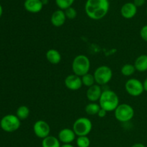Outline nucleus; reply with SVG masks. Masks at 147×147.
Listing matches in <instances>:
<instances>
[{
    "label": "nucleus",
    "instance_id": "1",
    "mask_svg": "<svg viewBox=\"0 0 147 147\" xmlns=\"http://www.w3.org/2000/svg\"><path fill=\"white\" fill-rule=\"evenodd\" d=\"M110 7L109 0H87L85 11L89 18L93 20L103 19L108 14Z\"/></svg>",
    "mask_w": 147,
    "mask_h": 147
},
{
    "label": "nucleus",
    "instance_id": "2",
    "mask_svg": "<svg viewBox=\"0 0 147 147\" xmlns=\"http://www.w3.org/2000/svg\"><path fill=\"white\" fill-rule=\"evenodd\" d=\"M98 101L100 108L106 110L107 112L114 111L120 104L119 96L111 90H103Z\"/></svg>",
    "mask_w": 147,
    "mask_h": 147
},
{
    "label": "nucleus",
    "instance_id": "3",
    "mask_svg": "<svg viewBox=\"0 0 147 147\" xmlns=\"http://www.w3.org/2000/svg\"><path fill=\"white\" fill-rule=\"evenodd\" d=\"M90 68V59L85 55H78L73 59L72 63V70L75 75L82 77L88 73Z\"/></svg>",
    "mask_w": 147,
    "mask_h": 147
},
{
    "label": "nucleus",
    "instance_id": "4",
    "mask_svg": "<svg viewBox=\"0 0 147 147\" xmlns=\"http://www.w3.org/2000/svg\"><path fill=\"white\" fill-rule=\"evenodd\" d=\"M114 116L116 120L121 123L130 121L134 116V109L127 103H121L114 111Z\"/></svg>",
    "mask_w": 147,
    "mask_h": 147
},
{
    "label": "nucleus",
    "instance_id": "5",
    "mask_svg": "<svg viewBox=\"0 0 147 147\" xmlns=\"http://www.w3.org/2000/svg\"><path fill=\"white\" fill-rule=\"evenodd\" d=\"M93 129L91 121L86 117L78 118L73 125V130L78 136H88Z\"/></svg>",
    "mask_w": 147,
    "mask_h": 147
},
{
    "label": "nucleus",
    "instance_id": "6",
    "mask_svg": "<svg viewBox=\"0 0 147 147\" xmlns=\"http://www.w3.org/2000/svg\"><path fill=\"white\" fill-rule=\"evenodd\" d=\"M21 121L16 115L7 114L2 117L0 121V127L4 131L12 133L20 129Z\"/></svg>",
    "mask_w": 147,
    "mask_h": 147
},
{
    "label": "nucleus",
    "instance_id": "7",
    "mask_svg": "<svg viewBox=\"0 0 147 147\" xmlns=\"http://www.w3.org/2000/svg\"><path fill=\"white\" fill-rule=\"evenodd\" d=\"M95 81L99 86H104L111 80L113 77V71L111 68L107 65H101L96 69L93 73Z\"/></svg>",
    "mask_w": 147,
    "mask_h": 147
},
{
    "label": "nucleus",
    "instance_id": "8",
    "mask_svg": "<svg viewBox=\"0 0 147 147\" xmlns=\"http://www.w3.org/2000/svg\"><path fill=\"white\" fill-rule=\"evenodd\" d=\"M125 89L130 96L134 97L141 96L144 91L143 83L136 78H131L128 80L125 84Z\"/></svg>",
    "mask_w": 147,
    "mask_h": 147
},
{
    "label": "nucleus",
    "instance_id": "9",
    "mask_svg": "<svg viewBox=\"0 0 147 147\" xmlns=\"http://www.w3.org/2000/svg\"><path fill=\"white\" fill-rule=\"evenodd\" d=\"M33 131L37 137L43 139L50 136V126L45 121L38 120L33 125Z\"/></svg>",
    "mask_w": 147,
    "mask_h": 147
},
{
    "label": "nucleus",
    "instance_id": "10",
    "mask_svg": "<svg viewBox=\"0 0 147 147\" xmlns=\"http://www.w3.org/2000/svg\"><path fill=\"white\" fill-rule=\"evenodd\" d=\"M65 86L70 90H78L83 86L81 77L75 74L67 76L65 79Z\"/></svg>",
    "mask_w": 147,
    "mask_h": 147
},
{
    "label": "nucleus",
    "instance_id": "11",
    "mask_svg": "<svg viewBox=\"0 0 147 147\" xmlns=\"http://www.w3.org/2000/svg\"><path fill=\"white\" fill-rule=\"evenodd\" d=\"M102 93H103V90H102L100 86L95 84L88 88L87 92H86V96L89 101L91 103H95V102L99 100Z\"/></svg>",
    "mask_w": 147,
    "mask_h": 147
},
{
    "label": "nucleus",
    "instance_id": "12",
    "mask_svg": "<svg viewBox=\"0 0 147 147\" xmlns=\"http://www.w3.org/2000/svg\"><path fill=\"white\" fill-rule=\"evenodd\" d=\"M76 138V134L73 129L65 128L60 130L58 134V139L63 144H71L74 142Z\"/></svg>",
    "mask_w": 147,
    "mask_h": 147
},
{
    "label": "nucleus",
    "instance_id": "13",
    "mask_svg": "<svg viewBox=\"0 0 147 147\" xmlns=\"http://www.w3.org/2000/svg\"><path fill=\"white\" fill-rule=\"evenodd\" d=\"M137 13V7L134 3L128 2L123 4L121 9V14L125 19H132Z\"/></svg>",
    "mask_w": 147,
    "mask_h": 147
},
{
    "label": "nucleus",
    "instance_id": "14",
    "mask_svg": "<svg viewBox=\"0 0 147 147\" xmlns=\"http://www.w3.org/2000/svg\"><path fill=\"white\" fill-rule=\"evenodd\" d=\"M24 7L28 12L36 14L42 9L43 4L42 0H25Z\"/></svg>",
    "mask_w": 147,
    "mask_h": 147
},
{
    "label": "nucleus",
    "instance_id": "15",
    "mask_svg": "<svg viewBox=\"0 0 147 147\" xmlns=\"http://www.w3.org/2000/svg\"><path fill=\"white\" fill-rule=\"evenodd\" d=\"M66 19L67 18H66L65 11L63 10L58 9L53 13L51 18H50V21L54 27H60L65 24Z\"/></svg>",
    "mask_w": 147,
    "mask_h": 147
},
{
    "label": "nucleus",
    "instance_id": "16",
    "mask_svg": "<svg viewBox=\"0 0 147 147\" xmlns=\"http://www.w3.org/2000/svg\"><path fill=\"white\" fill-rule=\"evenodd\" d=\"M46 58L47 61L53 65H57L62 60L61 54L55 49H50L46 53Z\"/></svg>",
    "mask_w": 147,
    "mask_h": 147
},
{
    "label": "nucleus",
    "instance_id": "17",
    "mask_svg": "<svg viewBox=\"0 0 147 147\" xmlns=\"http://www.w3.org/2000/svg\"><path fill=\"white\" fill-rule=\"evenodd\" d=\"M134 65L136 70L143 73L147 71V55H141L135 60Z\"/></svg>",
    "mask_w": 147,
    "mask_h": 147
},
{
    "label": "nucleus",
    "instance_id": "18",
    "mask_svg": "<svg viewBox=\"0 0 147 147\" xmlns=\"http://www.w3.org/2000/svg\"><path fill=\"white\" fill-rule=\"evenodd\" d=\"M60 142L58 138L54 136H48L42 141V147H60Z\"/></svg>",
    "mask_w": 147,
    "mask_h": 147
},
{
    "label": "nucleus",
    "instance_id": "19",
    "mask_svg": "<svg viewBox=\"0 0 147 147\" xmlns=\"http://www.w3.org/2000/svg\"><path fill=\"white\" fill-rule=\"evenodd\" d=\"M30 112V109L27 106H21L17 109L16 116L19 118L20 121H24L29 117Z\"/></svg>",
    "mask_w": 147,
    "mask_h": 147
},
{
    "label": "nucleus",
    "instance_id": "20",
    "mask_svg": "<svg viewBox=\"0 0 147 147\" xmlns=\"http://www.w3.org/2000/svg\"><path fill=\"white\" fill-rule=\"evenodd\" d=\"M101 109L100 105L97 104L96 103H91L86 105V108H85V111L89 116H95L97 115L98 113L99 110Z\"/></svg>",
    "mask_w": 147,
    "mask_h": 147
},
{
    "label": "nucleus",
    "instance_id": "21",
    "mask_svg": "<svg viewBox=\"0 0 147 147\" xmlns=\"http://www.w3.org/2000/svg\"><path fill=\"white\" fill-rule=\"evenodd\" d=\"M135 71H136V68H135L134 65L131 64H125L124 65L122 66L121 69V74L126 77L131 76L135 73Z\"/></svg>",
    "mask_w": 147,
    "mask_h": 147
},
{
    "label": "nucleus",
    "instance_id": "22",
    "mask_svg": "<svg viewBox=\"0 0 147 147\" xmlns=\"http://www.w3.org/2000/svg\"><path fill=\"white\" fill-rule=\"evenodd\" d=\"M82 83H83V86H86V87L89 88L90 86L95 85V78L93 74H90V73H87V74L84 75L81 77Z\"/></svg>",
    "mask_w": 147,
    "mask_h": 147
},
{
    "label": "nucleus",
    "instance_id": "23",
    "mask_svg": "<svg viewBox=\"0 0 147 147\" xmlns=\"http://www.w3.org/2000/svg\"><path fill=\"white\" fill-rule=\"evenodd\" d=\"M75 0H55L57 7L61 10H65L69 7H71Z\"/></svg>",
    "mask_w": 147,
    "mask_h": 147
},
{
    "label": "nucleus",
    "instance_id": "24",
    "mask_svg": "<svg viewBox=\"0 0 147 147\" xmlns=\"http://www.w3.org/2000/svg\"><path fill=\"white\" fill-rule=\"evenodd\" d=\"M76 144L78 147H89L90 145V140L88 136H78Z\"/></svg>",
    "mask_w": 147,
    "mask_h": 147
},
{
    "label": "nucleus",
    "instance_id": "25",
    "mask_svg": "<svg viewBox=\"0 0 147 147\" xmlns=\"http://www.w3.org/2000/svg\"><path fill=\"white\" fill-rule=\"evenodd\" d=\"M65 14L66 18L69 20H73L77 17V11L72 7L65 10Z\"/></svg>",
    "mask_w": 147,
    "mask_h": 147
},
{
    "label": "nucleus",
    "instance_id": "26",
    "mask_svg": "<svg viewBox=\"0 0 147 147\" xmlns=\"http://www.w3.org/2000/svg\"><path fill=\"white\" fill-rule=\"evenodd\" d=\"M140 37L144 41L147 42V24L142 27L140 30Z\"/></svg>",
    "mask_w": 147,
    "mask_h": 147
},
{
    "label": "nucleus",
    "instance_id": "27",
    "mask_svg": "<svg viewBox=\"0 0 147 147\" xmlns=\"http://www.w3.org/2000/svg\"><path fill=\"white\" fill-rule=\"evenodd\" d=\"M146 2V0H134V4L136 7H139L143 6Z\"/></svg>",
    "mask_w": 147,
    "mask_h": 147
},
{
    "label": "nucleus",
    "instance_id": "28",
    "mask_svg": "<svg viewBox=\"0 0 147 147\" xmlns=\"http://www.w3.org/2000/svg\"><path fill=\"white\" fill-rule=\"evenodd\" d=\"M107 113L108 112L106 111V110H104V109H100V110H99L98 113V117L100 118H104L105 116L107 115Z\"/></svg>",
    "mask_w": 147,
    "mask_h": 147
},
{
    "label": "nucleus",
    "instance_id": "29",
    "mask_svg": "<svg viewBox=\"0 0 147 147\" xmlns=\"http://www.w3.org/2000/svg\"><path fill=\"white\" fill-rule=\"evenodd\" d=\"M143 86H144V91L147 92V78L144 80V81L143 82Z\"/></svg>",
    "mask_w": 147,
    "mask_h": 147
},
{
    "label": "nucleus",
    "instance_id": "30",
    "mask_svg": "<svg viewBox=\"0 0 147 147\" xmlns=\"http://www.w3.org/2000/svg\"><path fill=\"white\" fill-rule=\"evenodd\" d=\"M131 147H146L145 145H144L142 143H136L135 144H134Z\"/></svg>",
    "mask_w": 147,
    "mask_h": 147
},
{
    "label": "nucleus",
    "instance_id": "31",
    "mask_svg": "<svg viewBox=\"0 0 147 147\" xmlns=\"http://www.w3.org/2000/svg\"><path fill=\"white\" fill-rule=\"evenodd\" d=\"M60 147H74L71 144H63V145H61Z\"/></svg>",
    "mask_w": 147,
    "mask_h": 147
},
{
    "label": "nucleus",
    "instance_id": "32",
    "mask_svg": "<svg viewBox=\"0 0 147 147\" xmlns=\"http://www.w3.org/2000/svg\"><path fill=\"white\" fill-rule=\"evenodd\" d=\"M2 13H3V8L2 7H1V4H0V17H1V15H2Z\"/></svg>",
    "mask_w": 147,
    "mask_h": 147
},
{
    "label": "nucleus",
    "instance_id": "33",
    "mask_svg": "<svg viewBox=\"0 0 147 147\" xmlns=\"http://www.w3.org/2000/svg\"><path fill=\"white\" fill-rule=\"evenodd\" d=\"M42 2L43 5H44V4H47L48 1H47V0H42Z\"/></svg>",
    "mask_w": 147,
    "mask_h": 147
},
{
    "label": "nucleus",
    "instance_id": "34",
    "mask_svg": "<svg viewBox=\"0 0 147 147\" xmlns=\"http://www.w3.org/2000/svg\"><path fill=\"white\" fill-rule=\"evenodd\" d=\"M146 13H147V7H146Z\"/></svg>",
    "mask_w": 147,
    "mask_h": 147
}]
</instances>
